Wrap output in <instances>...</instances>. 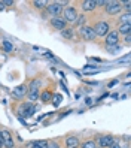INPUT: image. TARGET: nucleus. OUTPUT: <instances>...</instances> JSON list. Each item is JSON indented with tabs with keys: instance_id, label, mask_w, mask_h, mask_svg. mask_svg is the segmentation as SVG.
<instances>
[{
	"instance_id": "f257e3e1",
	"label": "nucleus",
	"mask_w": 131,
	"mask_h": 148,
	"mask_svg": "<svg viewBox=\"0 0 131 148\" xmlns=\"http://www.w3.org/2000/svg\"><path fill=\"white\" fill-rule=\"evenodd\" d=\"M92 30L95 33V36H106V34L109 33V23L100 21V23H97V24L94 25Z\"/></svg>"
},
{
	"instance_id": "f03ea898",
	"label": "nucleus",
	"mask_w": 131,
	"mask_h": 148,
	"mask_svg": "<svg viewBox=\"0 0 131 148\" xmlns=\"http://www.w3.org/2000/svg\"><path fill=\"white\" fill-rule=\"evenodd\" d=\"M34 112H36V106H34L33 103H24V105L21 106V109H20L18 114H20L21 117L29 118V117L34 115Z\"/></svg>"
},
{
	"instance_id": "7ed1b4c3",
	"label": "nucleus",
	"mask_w": 131,
	"mask_h": 148,
	"mask_svg": "<svg viewBox=\"0 0 131 148\" xmlns=\"http://www.w3.org/2000/svg\"><path fill=\"white\" fill-rule=\"evenodd\" d=\"M66 23H76L77 20V12L73 6H69L64 9V18H63Z\"/></svg>"
},
{
	"instance_id": "20e7f679",
	"label": "nucleus",
	"mask_w": 131,
	"mask_h": 148,
	"mask_svg": "<svg viewBox=\"0 0 131 148\" xmlns=\"http://www.w3.org/2000/svg\"><path fill=\"white\" fill-rule=\"evenodd\" d=\"M2 142H3V147H6V148H14V138H12V135H11V132L9 130H2Z\"/></svg>"
},
{
	"instance_id": "39448f33",
	"label": "nucleus",
	"mask_w": 131,
	"mask_h": 148,
	"mask_svg": "<svg viewBox=\"0 0 131 148\" xmlns=\"http://www.w3.org/2000/svg\"><path fill=\"white\" fill-rule=\"evenodd\" d=\"M121 9H122V3L121 2H107L106 3V12L110 14V15L119 14Z\"/></svg>"
},
{
	"instance_id": "423d86ee",
	"label": "nucleus",
	"mask_w": 131,
	"mask_h": 148,
	"mask_svg": "<svg viewBox=\"0 0 131 148\" xmlns=\"http://www.w3.org/2000/svg\"><path fill=\"white\" fill-rule=\"evenodd\" d=\"M119 43V34L118 32H110L106 34V45L107 47H116Z\"/></svg>"
},
{
	"instance_id": "0eeeda50",
	"label": "nucleus",
	"mask_w": 131,
	"mask_h": 148,
	"mask_svg": "<svg viewBox=\"0 0 131 148\" xmlns=\"http://www.w3.org/2000/svg\"><path fill=\"white\" fill-rule=\"evenodd\" d=\"M27 93H29V87L27 85H18V87H15V88L12 90V96L15 99H22Z\"/></svg>"
},
{
	"instance_id": "6e6552de",
	"label": "nucleus",
	"mask_w": 131,
	"mask_h": 148,
	"mask_svg": "<svg viewBox=\"0 0 131 148\" xmlns=\"http://www.w3.org/2000/svg\"><path fill=\"white\" fill-rule=\"evenodd\" d=\"M81 34H82V38H85L86 40H94L95 38V33L92 30V27H88V25H83V27L81 29Z\"/></svg>"
},
{
	"instance_id": "1a4fd4ad",
	"label": "nucleus",
	"mask_w": 131,
	"mask_h": 148,
	"mask_svg": "<svg viewBox=\"0 0 131 148\" xmlns=\"http://www.w3.org/2000/svg\"><path fill=\"white\" fill-rule=\"evenodd\" d=\"M46 8H48V12H49V14H52L54 16H58V15L61 14V11H63V6L60 5V2L49 3V5H46Z\"/></svg>"
},
{
	"instance_id": "9d476101",
	"label": "nucleus",
	"mask_w": 131,
	"mask_h": 148,
	"mask_svg": "<svg viewBox=\"0 0 131 148\" xmlns=\"http://www.w3.org/2000/svg\"><path fill=\"white\" fill-rule=\"evenodd\" d=\"M112 144H113V138L109 136V135H104V136H100V138H98V145H100V148H109Z\"/></svg>"
},
{
	"instance_id": "9b49d317",
	"label": "nucleus",
	"mask_w": 131,
	"mask_h": 148,
	"mask_svg": "<svg viewBox=\"0 0 131 148\" xmlns=\"http://www.w3.org/2000/svg\"><path fill=\"white\" fill-rule=\"evenodd\" d=\"M51 25H52V27H55L57 30H64L66 25H67V23H66L63 18H58V16H55V18L51 20Z\"/></svg>"
},
{
	"instance_id": "f8f14e48",
	"label": "nucleus",
	"mask_w": 131,
	"mask_h": 148,
	"mask_svg": "<svg viewBox=\"0 0 131 148\" xmlns=\"http://www.w3.org/2000/svg\"><path fill=\"white\" fill-rule=\"evenodd\" d=\"M66 145H67V148H77L79 147V139L76 136H69L66 139Z\"/></svg>"
},
{
	"instance_id": "ddd939ff",
	"label": "nucleus",
	"mask_w": 131,
	"mask_h": 148,
	"mask_svg": "<svg viewBox=\"0 0 131 148\" xmlns=\"http://www.w3.org/2000/svg\"><path fill=\"white\" fill-rule=\"evenodd\" d=\"M82 9L85 12L94 11L95 9V2H94V0H86V2H82Z\"/></svg>"
},
{
	"instance_id": "4468645a",
	"label": "nucleus",
	"mask_w": 131,
	"mask_h": 148,
	"mask_svg": "<svg viewBox=\"0 0 131 148\" xmlns=\"http://www.w3.org/2000/svg\"><path fill=\"white\" fill-rule=\"evenodd\" d=\"M130 30H131V23L130 24H121V27H119V30H118V34L121 33V34H130Z\"/></svg>"
},
{
	"instance_id": "2eb2a0df",
	"label": "nucleus",
	"mask_w": 131,
	"mask_h": 148,
	"mask_svg": "<svg viewBox=\"0 0 131 148\" xmlns=\"http://www.w3.org/2000/svg\"><path fill=\"white\" fill-rule=\"evenodd\" d=\"M40 79H33L30 82V87H29V91H37L39 90V87H40Z\"/></svg>"
},
{
	"instance_id": "dca6fc26",
	"label": "nucleus",
	"mask_w": 131,
	"mask_h": 148,
	"mask_svg": "<svg viewBox=\"0 0 131 148\" xmlns=\"http://www.w3.org/2000/svg\"><path fill=\"white\" fill-rule=\"evenodd\" d=\"M61 36L66 38V39H72L73 38V29H64V30H61Z\"/></svg>"
},
{
	"instance_id": "f3484780",
	"label": "nucleus",
	"mask_w": 131,
	"mask_h": 148,
	"mask_svg": "<svg viewBox=\"0 0 131 148\" xmlns=\"http://www.w3.org/2000/svg\"><path fill=\"white\" fill-rule=\"evenodd\" d=\"M61 102H63L61 94H54V96H52V105H54V106H60Z\"/></svg>"
},
{
	"instance_id": "a211bd4d",
	"label": "nucleus",
	"mask_w": 131,
	"mask_h": 148,
	"mask_svg": "<svg viewBox=\"0 0 131 148\" xmlns=\"http://www.w3.org/2000/svg\"><path fill=\"white\" fill-rule=\"evenodd\" d=\"M40 99H42V102H45V103H48L51 99H52V94H51V91H43L42 93V96H40Z\"/></svg>"
},
{
	"instance_id": "6ab92c4d",
	"label": "nucleus",
	"mask_w": 131,
	"mask_h": 148,
	"mask_svg": "<svg viewBox=\"0 0 131 148\" xmlns=\"http://www.w3.org/2000/svg\"><path fill=\"white\" fill-rule=\"evenodd\" d=\"M98 71H100V69H98L97 66H94V67H92V66H85V67H83V72H85V73H97Z\"/></svg>"
},
{
	"instance_id": "aec40b11",
	"label": "nucleus",
	"mask_w": 131,
	"mask_h": 148,
	"mask_svg": "<svg viewBox=\"0 0 131 148\" xmlns=\"http://www.w3.org/2000/svg\"><path fill=\"white\" fill-rule=\"evenodd\" d=\"M27 96H29V99L31 100V102H34V100H37L40 96H39V91H29L27 93Z\"/></svg>"
},
{
	"instance_id": "412c9836",
	"label": "nucleus",
	"mask_w": 131,
	"mask_h": 148,
	"mask_svg": "<svg viewBox=\"0 0 131 148\" xmlns=\"http://www.w3.org/2000/svg\"><path fill=\"white\" fill-rule=\"evenodd\" d=\"M130 20H131V15H130V12H127V14H124L121 16V21H122V24H130Z\"/></svg>"
},
{
	"instance_id": "4be33fe9",
	"label": "nucleus",
	"mask_w": 131,
	"mask_h": 148,
	"mask_svg": "<svg viewBox=\"0 0 131 148\" xmlns=\"http://www.w3.org/2000/svg\"><path fill=\"white\" fill-rule=\"evenodd\" d=\"M81 148H97V147H95V142L94 141H86V142H83L81 145Z\"/></svg>"
},
{
	"instance_id": "5701e85b",
	"label": "nucleus",
	"mask_w": 131,
	"mask_h": 148,
	"mask_svg": "<svg viewBox=\"0 0 131 148\" xmlns=\"http://www.w3.org/2000/svg\"><path fill=\"white\" fill-rule=\"evenodd\" d=\"M2 43H3V48H5V51H12V49H14V45H12V43H11L9 40H3Z\"/></svg>"
},
{
	"instance_id": "b1692460",
	"label": "nucleus",
	"mask_w": 131,
	"mask_h": 148,
	"mask_svg": "<svg viewBox=\"0 0 131 148\" xmlns=\"http://www.w3.org/2000/svg\"><path fill=\"white\" fill-rule=\"evenodd\" d=\"M33 5L36 6V8H39V9H40V8L46 6V5H48V2H45V0H36V2H34Z\"/></svg>"
},
{
	"instance_id": "393cba45",
	"label": "nucleus",
	"mask_w": 131,
	"mask_h": 148,
	"mask_svg": "<svg viewBox=\"0 0 131 148\" xmlns=\"http://www.w3.org/2000/svg\"><path fill=\"white\" fill-rule=\"evenodd\" d=\"M34 145H37L39 148H48V142L46 141H36Z\"/></svg>"
},
{
	"instance_id": "a878e982",
	"label": "nucleus",
	"mask_w": 131,
	"mask_h": 148,
	"mask_svg": "<svg viewBox=\"0 0 131 148\" xmlns=\"http://www.w3.org/2000/svg\"><path fill=\"white\" fill-rule=\"evenodd\" d=\"M48 148H60V145L57 142H54V141H49L48 142Z\"/></svg>"
},
{
	"instance_id": "bb28decb",
	"label": "nucleus",
	"mask_w": 131,
	"mask_h": 148,
	"mask_svg": "<svg viewBox=\"0 0 131 148\" xmlns=\"http://www.w3.org/2000/svg\"><path fill=\"white\" fill-rule=\"evenodd\" d=\"M122 8H125L127 11H130V8H131V2H130V0H127V2H124V3H122Z\"/></svg>"
},
{
	"instance_id": "cd10ccee",
	"label": "nucleus",
	"mask_w": 131,
	"mask_h": 148,
	"mask_svg": "<svg viewBox=\"0 0 131 148\" xmlns=\"http://www.w3.org/2000/svg\"><path fill=\"white\" fill-rule=\"evenodd\" d=\"M128 62H130V54H127V56H125L124 58H121L118 63H128Z\"/></svg>"
},
{
	"instance_id": "c85d7f7f",
	"label": "nucleus",
	"mask_w": 131,
	"mask_h": 148,
	"mask_svg": "<svg viewBox=\"0 0 131 148\" xmlns=\"http://www.w3.org/2000/svg\"><path fill=\"white\" fill-rule=\"evenodd\" d=\"M119 49V45H116V47H107V51H110V53H115V51H118Z\"/></svg>"
},
{
	"instance_id": "c756f323",
	"label": "nucleus",
	"mask_w": 131,
	"mask_h": 148,
	"mask_svg": "<svg viewBox=\"0 0 131 148\" xmlns=\"http://www.w3.org/2000/svg\"><path fill=\"white\" fill-rule=\"evenodd\" d=\"M109 148H121V145H119L118 142H115V141H113V144H112Z\"/></svg>"
},
{
	"instance_id": "7c9ffc66",
	"label": "nucleus",
	"mask_w": 131,
	"mask_h": 148,
	"mask_svg": "<svg viewBox=\"0 0 131 148\" xmlns=\"http://www.w3.org/2000/svg\"><path fill=\"white\" fill-rule=\"evenodd\" d=\"M107 2H104V0H98V2H95V6H101V5H106Z\"/></svg>"
},
{
	"instance_id": "2f4dec72",
	"label": "nucleus",
	"mask_w": 131,
	"mask_h": 148,
	"mask_svg": "<svg viewBox=\"0 0 131 148\" xmlns=\"http://www.w3.org/2000/svg\"><path fill=\"white\" fill-rule=\"evenodd\" d=\"M125 42H127V45H130V42H131V38H130V34H127V39H125Z\"/></svg>"
},
{
	"instance_id": "473e14b6",
	"label": "nucleus",
	"mask_w": 131,
	"mask_h": 148,
	"mask_svg": "<svg viewBox=\"0 0 131 148\" xmlns=\"http://www.w3.org/2000/svg\"><path fill=\"white\" fill-rule=\"evenodd\" d=\"M3 3H5V5H12L14 2H12V0H6V2H3Z\"/></svg>"
},
{
	"instance_id": "72a5a7b5",
	"label": "nucleus",
	"mask_w": 131,
	"mask_h": 148,
	"mask_svg": "<svg viewBox=\"0 0 131 148\" xmlns=\"http://www.w3.org/2000/svg\"><path fill=\"white\" fill-rule=\"evenodd\" d=\"M3 8H5V3H3V2H0V11H2Z\"/></svg>"
},
{
	"instance_id": "f704fd0d",
	"label": "nucleus",
	"mask_w": 131,
	"mask_h": 148,
	"mask_svg": "<svg viewBox=\"0 0 131 148\" xmlns=\"http://www.w3.org/2000/svg\"><path fill=\"white\" fill-rule=\"evenodd\" d=\"M3 147V142H2V133H0V148Z\"/></svg>"
},
{
	"instance_id": "c9c22d12",
	"label": "nucleus",
	"mask_w": 131,
	"mask_h": 148,
	"mask_svg": "<svg viewBox=\"0 0 131 148\" xmlns=\"http://www.w3.org/2000/svg\"><path fill=\"white\" fill-rule=\"evenodd\" d=\"M30 148H39V147H37V145H34V144H33V145H31Z\"/></svg>"
},
{
	"instance_id": "e433bc0d",
	"label": "nucleus",
	"mask_w": 131,
	"mask_h": 148,
	"mask_svg": "<svg viewBox=\"0 0 131 148\" xmlns=\"http://www.w3.org/2000/svg\"><path fill=\"white\" fill-rule=\"evenodd\" d=\"M98 148H100V147H98Z\"/></svg>"
}]
</instances>
